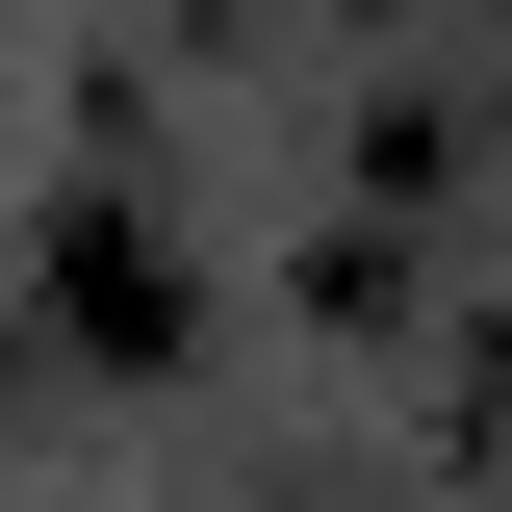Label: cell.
I'll use <instances>...</instances> for the list:
<instances>
[{
  "label": "cell",
  "mask_w": 512,
  "mask_h": 512,
  "mask_svg": "<svg viewBox=\"0 0 512 512\" xmlns=\"http://www.w3.org/2000/svg\"><path fill=\"white\" fill-rule=\"evenodd\" d=\"M52 308L103 333V359H180V231H128V205H77V231H52Z\"/></svg>",
  "instance_id": "6da1fadb"
}]
</instances>
